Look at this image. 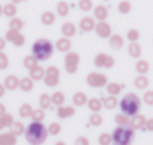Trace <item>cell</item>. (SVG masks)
<instances>
[{
	"label": "cell",
	"instance_id": "obj_39",
	"mask_svg": "<svg viewBox=\"0 0 153 145\" xmlns=\"http://www.w3.org/2000/svg\"><path fill=\"white\" fill-rule=\"evenodd\" d=\"M134 84H135L137 88H141V90H143V88H147V85H149V79H147L146 75H138V77L135 78Z\"/></svg>",
	"mask_w": 153,
	"mask_h": 145
},
{
	"label": "cell",
	"instance_id": "obj_11",
	"mask_svg": "<svg viewBox=\"0 0 153 145\" xmlns=\"http://www.w3.org/2000/svg\"><path fill=\"white\" fill-rule=\"evenodd\" d=\"M3 85L6 87V90L14 91V90H17V88L20 87V78H18L17 75H8V77L5 78Z\"/></svg>",
	"mask_w": 153,
	"mask_h": 145
},
{
	"label": "cell",
	"instance_id": "obj_16",
	"mask_svg": "<svg viewBox=\"0 0 153 145\" xmlns=\"http://www.w3.org/2000/svg\"><path fill=\"white\" fill-rule=\"evenodd\" d=\"M93 15H95V20L105 21L108 18V9L104 5H98L96 8H93Z\"/></svg>",
	"mask_w": 153,
	"mask_h": 145
},
{
	"label": "cell",
	"instance_id": "obj_12",
	"mask_svg": "<svg viewBox=\"0 0 153 145\" xmlns=\"http://www.w3.org/2000/svg\"><path fill=\"white\" fill-rule=\"evenodd\" d=\"M74 114H75V108H72V106H65V105L57 106V117L60 120H66V118L72 117Z\"/></svg>",
	"mask_w": 153,
	"mask_h": 145
},
{
	"label": "cell",
	"instance_id": "obj_46",
	"mask_svg": "<svg viewBox=\"0 0 153 145\" xmlns=\"http://www.w3.org/2000/svg\"><path fill=\"white\" fill-rule=\"evenodd\" d=\"M126 38H128L131 42H137V40L140 39V32H138V30H135V29H131V30H128Z\"/></svg>",
	"mask_w": 153,
	"mask_h": 145
},
{
	"label": "cell",
	"instance_id": "obj_1",
	"mask_svg": "<svg viewBox=\"0 0 153 145\" xmlns=\"http://www.w3.org/2000/svg\"><path fill=\"white\" fill-rule=\"evenodd\" d=\"M26 139L30 145H42L47 141L48 136V130L42 123H36L32 121L27 127H26Z\"/></svg>",
	"mask_w": 153,
	"mask_h": 145
},
{
	"label": "cell",
	"instance_id": "obj_48",
	"mask_svg": "<svg viewBox=\"0 0 153 145\" xmlns=\"http://www.w3.org/2000/svg\"><path fill=\"white\" fill-rule=\"evenodd\" d=\"M2 120H3L5 126H6V127H9V126H11V124L14 123V115H12V114H8V112H6V114H3V115H2Z\"/></svg>",
	"mask_w": 153,
	"mask_h": 145
},
{
	"label": "cell",
	"instance_id": "obj_57",
	"mask_svg": "<svg viewBox=\"0 0 153 145\" xmlns=\"http://www.w3.org/2000/svg\"><path fill=\"white\" fill-rule=\"evenodd\" d=\"M54 145H66V144H65V142H63V141H59V142H56V144H54Z\"/></svg>",
	"mask_w": 153,
	"mask_h": 145
},
{
	"label": "cell",
	"instance_id": "obj_22",
	"mask_svg": "<svg viewBox=\"0 0 153 145\" xmlns=\"http://www.w3.org/2000/svg\"><path fill=\"white\" fill-rule=\"evenodd\" d=\"M33 87H35V81L30 77H24V78L20 79V87L18 88H21L23 91H26V93L27 91H32Z\"/></svg>",
	"mask_w": 153,
	"mask_h": 145
},
{
	"label": "cell",
	"instance_id": "obj_14",
	"mask_svg": "<svg viewBox=\"0 0 153 145\" xmlns=\"http://www.w3.org/2000/svg\"><path fill=\"white\" fill-rule=\"evenodd\" d=\"M95 27H96L95 18H92V17H84V18H81V21H80V29H81L83 32H92V30H95Z\"/></svg>",
	"mask_w": 153,
	"mask_h": 145
},
{
	"label": "cell",
	"instance_id": "obj_10",
	"mask_svg": "<svg viewBox=\"0 0 153 145\" xmlns=\"http://www.w3.org/2000/svg\"><path fill=\"white\" fill-rule=\"evenodd\" d=\"M71 46H72L71 39H69V38H65V36H62L60 39H57V42H56V45H54V48H56L57 51H60V52H68V51L71 49Z\"/></svg>",
	"mask_w": 153,
	"mask_h": 145
},
{
	"label": "cell",
	"instance_id": "obj_52",
	"mask_svg": "<svg viewBox=\"0 0 153 145\" xmlns=\"http://www.w3.org/2000/svg\"><path fill=\"white\" fill-rule=\"evenodd\" d=\"M6 42H8V40H6L5 38H0V51H3V49H5V46H6Z\"/></svg>",
	"mask_w": 153,
	"mask_h": 145
},
{
	"label": "cell",
	"instance_id": "obj_38",
	"mask_svg": "<svg viewBox=\"0 0 153 145\" xmlns=\"http://www.w3.org/2000/svg\"><path fill=\"white\" fill-rule=\"evenodd\" d=\"M56 11H57V15H60V17H68V14H69V5H68L66 2H59Z\"/></svg>",
	"mask_w": 153,
	"mask_h": 145
},
{
	"label": "cell",
	"instance_id": "obj_30",
	"mask_svg": "<svg viewBox=\"0 0 153 145\" xmlns=\"http://www.w3.org/2000/svg\"><path fill=\"white\" fill-rule=\"evenodd\" d=\"M51 105H53L51 103V96H48L47 93H42L39 96V108H42L45 111V109H50Z\"/></svg>",
	"mask_w": 153,
	"mask_h": 145
},
{
	"label": "cell",
	"instance_id": "obj_44",
	"mask_svg": "<svg viewBox=\"0 0 153 145\" xmlns=\"http://www.w3.org/2000/svg\"><path fill=\"white\" fill-rule=\"evenodd\" d=\"M131 9H132V6H131V3L128 2V0H123V2L119 3V12H120V14L126 15V14L131 12Z\"/></svg>",
	"mask_w": 153,
	"mask_h": 145
},
{
	"label": "cell",
	"instance_id": "obj_4",
	"mask_svg": "<svg viewBox=\"0 0 153 145\" xmlns=\"http://www.w3.org/2000/svg\"><path fill=\"white\" fill-rule=\"evenodd\" d=\"M111 138H113V145H131L134 141V129L117 126Z\"/></svg>",
	"mask_w": 153,
	"mask_h": 145
},
{
	"label": "cell",
	"instance_id": "obj_5",
	"mask_svg": "<svg viewBox=\"0 0 153 145\" xmlns=\"http://www.w3.org/2000/svg\"><path fill=\"white\" fill-rule=\"evenodd\" d=\"M78 66H80V55L74 51H68L65 55V70L68 74L74 75L78 70Z\"/></svg>",
	"mask_w": 153,
	"mask_h": 145
},
{
	"label": "cell",
	"instance_id": "obj_31",
	"mask_svg": "<svg viewBox=\"0 0 153 145\" xmlns=\"http://www.w3.org/2000/svg\"><path fill=\"white\" fill-rule=\"evenodd\" d=\"M32 121H36V123H42L45 120V111L42 108H38V109H33L32 111V115H30Z\"/></svg>",
	"mask_w": 153,
	"mask_h": 145
},
{
	"label": "cell",
	"instance_id": "obj_45",
	"mask_svg": "<svg viewBox=\"0 0 153 145\" xmlns=\"http://www.w3.org/2000/svg\"><path fill=\"white\" fill-rule=\"evenodd\" d=\"M8 66H9V58H8V55H6L3 51H0V70L8 69Z\"/></svg>",
	"mask_w": 153,
	"mask_h": 145
},
{
	"label": "cell",
	"instance_id": "obj_2",
	"mask_svg": "<svg viewBox=\"0 0 153 145\" xmlns=\"http://www.w3.org/2000/svg\"><path fill=\"white\" fill-rule=\"evenodd\" d=\"M54 52V43L50 42L48 39H38L33 45H32V54L39 60V61H45L48 60Z\"/></svg>",
	"mask_w": 153,
	"mask_h": 145
},
{
	"label": "cell",
	"instance_id": "obj_19",
	"mask_svg": "<svg viewBox=\"0 0 153 145\" xmlns=\"http://www.w3.org/2000/svg\"><path fill=\"white\" fill-rule=\"evenodd\" d=\"M87 94L84 93V91H76L74 96H72V103L75 105V106H84V105H87Z\"/></svg>",
	"mask_w": 153,
	"mask_h": 145
},
{
	"label": "cell",
	"instance_id": "obj_41",
	"mask_svg": "<svg viewBox=\"0 0 153 145\" xmlns=\"http://www.w3.org/2000/svg\"><path fill=\"white\" fill-rule=\"evenodd\" d=\"M78 8L83 12H89V11L93 9V2H92V0H80V2H78Z\"/></svg>",
	"mask_w": 153,
	"mask_h": 145
},
{
	"label": "cell",
	"instance_id": "obj_13",
	"mask_svg": "<svg viewBox=\"0 0 153 145\" xmlns=\"http://www.w3.org/2000/svg\"><path fill=\"white\" fill-rule=\"evenodd\" d=\"M29 75H30V78H32L33 81H42L44 77H45V69L38 64V66H35L33 69L29 70Z\"/></svg>",
	"mask_w": 153,
	"mask_h": 145
},
{
	"label": "cell",
	"instance_id": "obj_50",
	"mask_svg": "<svg viewBox=\"0 0 153 145\" xmlns=\"http://www.w3.org/2000/svg\"><path fill=\"white\" fill-rule=\"evenodd\" d=\"M75 145H90V141L86 136H78L75 139Z\"/></svg>",
	"mask_w": 153,
	"mask_h": 145
},
{
	"label": "cell",
	"instance_id": "obj_54",
	"mask_svg": "<svg viewBox=\"0 0 153 145\" xmlns=\"http://www.w3.org/2000/svg\"><path fill=\"white\" fill-rule=\"evenodd\" d=\"M3 114H6V106L3 103H0V117H2Z\"/></svg>",
	"mask_w": 153,
	"mask_h": 145
},
{
	"label": "cell",
	"instance_id": "obj_25",
	"mask_svg": "<svg viewBox=\"0 0 153 145\" xmlns=\"http://www.w3.org/2000/svg\"><path fill=\"white\" fill-rule=\"evenodd\" d=\"M102 105H104V108H107V109H114V108L119 105V100H117L116 96L108 94L105 99H102Z\"/></svg>",
	"mask_w": 153,
	"mask_h": 145
},
{
	"label": "cell",
	"instance_id": "obj_29",
	"mask_svg": "<svg viewBox=\"0 0 153 145\" xmlns=\"http://www.w3.org/2000/svg\"><path fill=\"white\" fill-rule=\"evenodd\" d=\"M42 81L45 82V85H47V87H57V85H59V82H60V77L45 74V77H44V79H42Z\"/></svg>",
	"mask_w": 153,
	"mask_h": 145
},
{
	"label": "cell",
	"instance_id": "obj_3",
	"mask_svg": "<svg viewBox=\"0 0 153 145\" xmlns=\"http://www.w3.org/2000/svg\"><path fill=\"white\" fill-rule=\"evenodd\" d=\"M140 108H141V100H140V97L135 93H128L120 100V111L123 114H126L128 117L137 115Z\"/></svg>",
	"mask_w": 153,
	"mask_h": 145
},
{
	"label": "cell",
	"instance_id": "obj_49",
	"mask_svg": "<svg viewBox=\"0 0 153 145\" xmlns=\"http://www.w3.org/2000/svg\"><path fill=\"white\" fill-rule=\"evenodd\" d=\"M143 99H144V103L146 105H150L152 106L153 105V91H146Z\"/></svg>",
	"mask_w": 153,
	"mask_h": 145
},
{
	"label": "cell",
	"instance_id": "obj_9",
	"mask_svg": "<svg viewBox=\"0 0 153 145\" xmlns=\"http://www.w3.org/2000/svg\"><path fill=\"white\" fill-rule=\"evenodd\" d=\"M95 32L99 38L102 39H108L113 33H111V26L107 23V21H99L96 23V27H95Z\"/></svg>",
	"mask_w": 153,
	"mask_h": 145
},
{
	"label": "cell",
	"instance_id": "obj_53",
	"mask_svg": "<svg viewBox=\"0 0 153 145\" xmlns=\"http://www.w3.org/2000/svg\"><path fill=\"white\" fill-rule=\"evenodd\" d=\"M5 93H6V87H5L3 84H0V97H3Z\"/></svg>",
	"mask_w": 153,
	"mask_h": 145
},
{
	"label": "cell",
	"instance_id": "obj_56",
	"mask_svg": "<svg viewBox=\"0 0 153 145\" xmlns=\"http://www.w3.org/2000/svg\"><path fill=\"white\" fill-rule=\"evenodd\" d=\"M24 0H12V3H15V5H18V3H23Z\"/></svg>",
	"mask_w": 153,
	"mask_h": 145
},
{
	"label": "cell",
	"instance_id": "obj_55",
	"mask_svg": "<svg viewBox=\"0 0 153 145\" xmlns=\"http://www.w3.org/2000/svg\"><path fill=\"white\" fill-rule=\"evenodd\" d=\"M6 126H5V123H3V120H2V117H0V130H3Z\"/></svg>",
	"mask_w": 153,
	"mask_h": 145
},
{
	"label": "cell",
	"instance_id": "obj_27",
	"mask_svg": "<svg viewBox=\"0 0 153 145\" xmlns=\"http://www.w3.org/2000/svg\"><path fill=\"white\" fill-rule=\"evenodd\" d=\"M9 132H11L12 135H15V136H20V135H23V133L26 132V129H24V124H23V123L14 121V123L9 126Z\"/></svg>",
	"mask_w": 153,
	"mask_h": 145
},
{
	"label": "cell",
	"instance_id": "obj_7",
	"mask_svg": "<svg viewBox=\"0 0 153 145\" xmlns=\"http://www.w3.org/2000/svg\"><path fill=\"white\" fill-rule=\"evenodd\" d=\"M5 39L9 40V42H12L15 46H23L24 42H26V38L21 35V32H18V30H12V29H9V30L6 32Z\"/></svg>",
	"mask_w": 153,
	"mask_h": 145
},
{
	"label": "cell",
	"instance_id": "obj_58",
	"mask_svg": "<svg viewBox=\"0 0 153 145\" xmlns=\"http://www.w3.org/2000/svg\"><path fill=\"white\" fill-rule=\"evenodd\" d=\"M0 15H3V6L0 5Z\"/></svg>",
	"mask_w": 153,
	"mask_h": 145
},
{
	"label": "cell",
	"instance_id": "obj_15",
	"mask_svg": "<svg viewBox=\"0 0 153 145\" xmlns=\"http://www.w3.org/2000/svg\"><path fill=\"white\" fill-rule=\"evenodd\" d=\"M60 32H62V35H63L65 38H72V36L76 33V27H75L74 23L68 21V23H63V24H62Z\"/></svg>",
	"mask_w": 153,
	"mask_h": 145
},
{
	"label": "cell",
	"instance_id": "obj_40",
	"mask_svg": "<svg viewBox=\"0 0 153 145\" xmlns=\"http://www.w3.org/2000/svg\"><path fill=\"white\" fill-rule=\"evenodd\" d=\"M89 121H90V124L92 126H101L102 124V121H104V118H102V115L99 114V112H92V115H90V118H89Z\"/></svg>",
	"mask_w": 153,
	"mask_h": 145
},
{
	"label": "cell",
	"instance_id": "obj_24",
	"mask_svg": "<svg viewBox=\"0 0 153 145\" xmlns=\"http://www.w3.org/2000/svg\"><path fill=\"white\" fill-rule=\"evenodd\" d=\"M17 5L15 3H6V5H3V15L5 17H8V18H12V17H15L17 15Z\"/></svg>",
	"mask_w": 153,
	"mask_h": 145
},
{
	"label": "cell",
	"instance_id": "obj_33",
	"mask_svg": "<svg viewBox=\"0 0 153 145\" xmlns=\"http://www.w3.org/2000/svg\"><path fill=\"white\" fill-rule=\"evenodd\" d=\"M128 51H129V55L132 58H138L141 55V46L137 42H131V45L128 46Z\"/></svg>",
	"mask_w": 153,
	"mask_h": 145
},
{
	"label": "cell",
	"instance_id": "obj_21",
	"mask_svg": "<svg viewBox=\"0 0 153 145\" xmlns=\"http://www.w3.org/2000/svg\"><path fill=\"white\" fill-rule=\"evenodd\" d=\"M87 108L92 111V112H99L104 105H102V99H98V97H92L87 100Z\"/></svg>",
	"mask_w": 153,
	"mask_h": 145
},
{
	"label": "cell",
	"instance_id": "obj_43",
	"mask_svg": "<svg viewBox=\"0 0 153 145\" xmlns=\"http://www.w3.org/2000/svg\"><path fill=\"white\" fill-rule=\"evenodd\" d=\"M98 142H99V145H111L113 144V138L108 133H101L99 138H98Z\"/></svg>",
	"mask_w": 153,
	"mask_h": 145
},
{
	"label": "cell",
	"instance_id": "obj_26",
	"mask_svg": "<svg viewBox=\"0 0 153 145\" xmlns=\"http://www.w3.org/2000/svg\"><path fill=\"white\" fill-rule=\"evenodd\" d=\"M114 121L117 123V126H122V127H131V118L126 115V114H117L114 117Z\"/></svg>",
	"mask_w": 153,
	"mask_h": 145
},
{
	"label": "cell",
	"instance_id": "obj_59",
	"mask_svg": "<svg viewBox=\"0 0 153 145\" xmlns=\"http://www.w3.org/2000/svg\"><path fill=\"white\" fill-rule=\"evenodd\" d=\"M102 2H110V0H102Z\"/></svg>",
	"mask_w": 153,
	"mask_h": 145
},
{
	"label": "cell",
	"instance_id": "obj_6",
	"mask_svg": "<svg viewBox=\"0 0 153 145\" xmlns=\"http://www.w3.org/2000/svg\"><path fill=\"white\" fill-rule=\"evenodd\" d=\"M89 87L92 88H101V87H105L108 84V79L104 74H101V72H90V74L87 75L86 78Z\"/></svg>",
	"mask_w": 153,
	"mask_h": 145
},
{
	"label": "cell",
	"instance_id": "obj_8",
	"mask_svg": "<svg viewBox=\"0 0 153 145\" xmlns=\"http://www.w3.org/2000/svg\"><path fill=\"white\" fill-rule=\"evenodd\" d=\"M95 66L96 67H105V69H111L114 66V58L111 55H107L105 52H99L95 57Z\"/></svg>",
	"mask_w": 153,
	"mask_h": 145
},
{
	"label": "cell",
	"instance_id": "obj_42",
	"mask_svg": "<svg viewBox=\"0 0 153 145\" xmlns=\"http://www.w3.org/2000/svg\"><path fill=\"white\" fill-rule=\"evenodd\" d=\"M47 130H48V135H53V136H57L60 132H62V126L59 124V123H51L48 127H47Z\"/></svg>",
	"mask_w": 153,
	"mask_h": 145
},
{
	"label": "cell",
	"instance_id": "obj_51",
	"mask_svg": "<svg viewBox=\"0 0 153 145\" xmlns=\"http://www.w3.org/2000/svg\"><path fill=\"white\" fill-rule=\"evenodd\" d=\"M144 129H146V130H149V132H153V118H149V120H146Z\"/></svg>",
	"mask_w": 153,
	"mask_h": 145
},
{
	"label": "cell",
	"instance_id": "obj_36",
	"mask_svg": "<svg viewBox=\"0 0 153 145\" xmlns=\"http://www.w3.org/2000/svg\"><path fill=\"white\" fill-rule=\"evenodd\" d=\"M105 87H107L108 94H111V96H117V94H120V91H122V85L117 84V82H108Z\"/></svg>",
	"mask_w": 153,
	"mask_h": 145
},
{
	"label": "cell",
	"instance_id": "obj_28",
	"mask_svg": "<svg viewBox=\"0 0 153 145\" xmlns=\"http://www.w3.org/2000/svg\"><path fill=\"white\" fill-rule=\"evenodd\" d=\"M38 58L33 55V54H30V55H27V57H24V60H23V66L27 69V70H30V69H33L35 66H38Z\"/></svg>",
	"mask_w": 153,
	"mask_h": 145
},
{
	"label": "cell",
	"instance_id": "obj_23",
	"mask_svg": "<svg viewBox=\"0 0 153 145\" xmlns=\"http://www.w3.org/2000/svg\"><path fill=\"white\" fill-rule=\"evenodd\" d=\"M41 23L44 26H53L56 23V14L51 12V11H45L42 15H41Z\"/></svg>",
	"mask_w": 153,
	"mask_h": 145
},
{
	"label": "cell",
	"instance_id": "obj_34",
	"mask_svg": "<svg viewBox=\"0 0 153 145\" xmlns=\"http://www.w3.org/2000/svg\"><path fill=\"white\" fill-rule=\"evenodd\" d=\"M51 103L56 106H62L65 103V94L62 91H54L51 94Z\"/></svg>",
	"mask_w": 153,
	"mask_h": 145
},
{
	"label": "cell",
	"instance_id": "obj_20",
	"mask_svg": "<svg viewBox=\"0 0 153 145\" xmlns=\"http://www.w3.org/2000/svg\"><path fill=\"white\" fill-rule=\"evenodd\" d=\"M108 42H110V46L113 49H120L123 48V43H125V39L120 36V35H111L108 38Z\"/></svg>",
	"mask_w": 153,
	"mask_h": 145
},
{
	"label": "cell",
	"instance_id": "obj_17",
	"mask_svg": "<svg viewBox=\"0 0 153 145\" xmlns=\"http://www.w3.org/2000/svg\"><path fill=\"white\" fill-rule=\"evenodd\" d=\"M146 117L141 115V114H137L131 118V127L134 130H140V129H144V124H146Z\"/></svg>",
	"mask_w": 153,
	"mask_h": 145
},
{
	"label": "cell",
	"instance_id": "obj_47",
	"mask_svg": "<svg viewBox=\"0 0 153 145\" xmlns=\"http://www.w3.org/2000/svg\"><path fill=\"white\" fill-rule=\"evenodd\" d=\"M45 74H48V75H56V77H60V70H59V67H57V66H48V67L45 69Z\"/></svg>",
	"mask_w": 153,
	"mask_h": 145
},
{
	"label": "cell",
	"instance_id": "obj_35",
	"mask_svg": "<svg viewBox=\"0 0 153 145\" xmlns=\"http://www.w3.org/2000/svg\"><path fill=\"white\" fill-rule=\"evenodd\" d=\"M135 69H137V72L140 75H146L149 72V69H150V66H149V63L146 60H138L137 64H135Z\"/></svg>",
	"mask_w": 153,
	"mask_h": 145
},
{
	"label": "cell",
	"instance_id": "obj_18",
	"mask_svg": "<svg viewBox=\"0 0 153 145\" xmlns=\"http://www.w3.org/2000/svg\"><path fill=\"white\" fill-rule=\"evenodd\" d=\"M0 145H17V136L11 132L0 133Z\"/></svg>",
	"mask_w": 153,
	"mask_h": 145
},
{
	"label": "cell",
	"instance_id": "obj_37",
	"mask_svg": "<svg viewBox=\"0 0 153 145\" xmlns=\"http://www.w3.org/2000/svg\"><path fill=\"white\" fill-rule=\"evenodd\" d=\"M32 111H33V108H32V105H30V103H23V105L20 106L18 114H20V117H21V118H29V117L32 115Z\"/></svg>",
	"mask_w": 153,
	"mask_h": 145
},
{
	"label": "cell",
	"instance_id": "obj_32",
	"mask_svg": "<svg viewBox=\"0 0 153 145\" xmlns=\"http://www.w3.org/2000/svg\"><path fill=\"white\" fill-rule=\"evenodd\" d=\"M23 27H24V21H23L21 18H18V17H12V18H11V21H9V29L21 32Z\"/></svg>",
	"mask_w": 153,
	"mask_h": 145
}]
</instances>
